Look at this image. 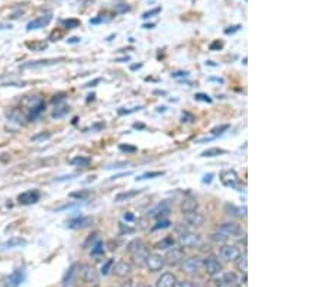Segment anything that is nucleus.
I'll return each mask as SVG.
<instances>
[{"label":"nucleus","mask_w":326,"mask_h":287,"mask_svg":"<svg viewBox=\"0 0 326 287\" xmlns=\"http://www.w3.org/2000/svg\"><path fill=\"white\" fill-rule=\"evenodd\" d=\"M68 112H70V107L67 104H61V106H57L56 111L51 113V116L54 119H60V118H64Z\"/></svg>","instance_id":"obj_30"},{"label":"nucleus","mask_w":326,"mask_h":287,"mask_svg":"<svg viewBox=\"0 0 326 287\" xmlns=\"http://www.w3.org/2000/svg\"><path fill=\"white\" fill-rule=\"evenodd\" d=\"M173 247H175V239L173 237H166V238L161 239L159 242L155 244L157 249H170Z\"/></svg>","instance_id":"obj_27"},{"label":"nucleus","mask_w":326,"mask_h":287,"mask_svg":"<svg viewBox=\"0 0 326 287\" xmlns=\"http://www.w3.org/2000/svg\"><path fill=\"white\" fill-rule=\"evenodd\" d=\"M71 199H77V200H86L90 196V191L87 190H79V191H73L68 194Z\"/></svg>","instance_id":"obj_31"},{"label":"nucleus","mask_w":326,"mask_h":287,"mask_svg":"<svg viewBox=\"0 0 326 287\" xmlns=\"http://www.w3.org/2000/svg\"><path fill=\"white\" fill-rule=\"evenodd\" d=\"M139 193H142V190H129V191H122L119 194L115 196V202H125L128 199H132L138 196Z\"/></svg>","instance_id":"obj_26"},{"label":"nucleus","mask_w":326,"mask_h":287,"mask_svg":"<svg viewBox=\"0 0 326 287\" xmlns=\"http://www.w3.org/2000/svg\"><path fill=\"white\" fill-rule=\"evenodd\" d=\"M170 212H171V205H170V202L164 200V202H159L157 206L152 207L151 210L148 212V215L159 221V219H164L166 216L170 215Z\"/></svg>","instance_id":"obj_8"},{"label":"nucleus","mask_w":326,"mask_h":287,"mask_svg":"<svg viewBox=\"0 0 326 287\" xmlns=\"http://www.w3.org/2000/svg\"><path fill=\"white\" fill-rule=\"evenodd\" d=\"M70 44H76V42H80V38H71V40H68Z\"/></svg>","instance_id":"obj_58"},{"label":"nucleus","mask_w":326,"mask_h":287,"mask_svg":"<svg viewBox=\"0 0 326 287\" xmlns=\"http://www.w3.org/2000/svg\"><path fill=\"white\" fill-rule=\"evenodd\" d=\"M194 120V118H193V115H190V113H187V112H184L183 115H182V122H186V123H190V122H193Z\"/></svg>","instance_id":"obj_45"},{"label":"nucleus","mask_w":326,"mask_h":287,"mask_svg":"<svg viewBox=\"0 0 326 287\" xmlns=\"http://www.w3.org/2000/svg\"><path fill=\"white\" fill-rule=\"evenodd\" d=\"M164 175V171H151V173H143L139 177H136V180H147V178H155Z\"/></svg>","instance_id":"obj_35"},{"label":"nucleus","mask_w":326,"mask_h":287,"mask_svg":"<svg viewBox=\"0 0 326 287\" xmlns=\"http://www.w3.org/2000/svg\"><path fill=\"white\" fill-rule=\"evenodd\" d=\"M189 74H190L189 71H175L171 74V77H173V79H178V77H189Z\"/></svg>","instance_id":"obj_48"},{"label":"nucleus","mask_w":326,"mask_h":287,"mask_svg":"<svg viewBox=\"0 0 326 287\" xmlns=\"http://www.w3.org/2000/svg\"><path fill=\"white\" fill-rule=\"evenodd\" d=\"M58 61H64V58H60V60H41V61H31V63H26L22 65V68H38V67H45V65H51V64H56Z\"/></svg>","instance_id":"obj_22"},{"label":"nucleus","mask_w":326,"mask_h":287,"mask_svg":"<svg viewBox=\"0 0 326 287\" xmlns=\"http://www.w3.org/2000/svg\"><path fill=\"white\" fill-rule=\"evenodd\" d=\"M158 112H166V107L162 106V107H158Z\"/></svg>","instance_id":"obj_60"},{"label":"nucleus","mask_w":326,"mask_h":287,"mask_svg":"<svg viewBox=\"0 0 326 287\" xmlns=\"http://www.w3.org/2000/svg\"><path fill=\"white\" fill-rule=\"evenodd\" d=\"M119 150L122 152H135L136 147L135 145H128V144H120Z\"/></svg>","instance_id":"obj_43"},{"label":"nucleus","mask_w":326,"mask_h":287,"mask_svg":"<svg viewBox=\"0 0 326 287\" xmlns=\"http://www.w3.org/2000/svg\"><path fill=\"white\" fill-rule=\"evenodd\" d=\"M174 287H194V284H193L191 281H187V280H184V281H177Z\"/></svg>","instance_id":"obj_47"},{"label":"nucleus","mask_w":326,"mask_h":287,"mask_svg":"<svg viewBox=\"0 0 326 287\" xmlns=\"http://www.w3.org/2000/svg\"><path fill=\"white\" fill-rule=\"evenodd\" d=\"M241 29V25H237V26H231L229 29H225V33L226 35H229V33H233V32H237Z\"/></svg>","instance_id":"obj_52"},{"label":"nucleus","mask_w":326,"mask_h":287,"mask_svg":"<svg viewBox=\"0 0 326 287\" xmlns=\"http://www.w3.org/2000/svg\"><path fill=\"white\" fill-rule=\"evenodd\" d=\"M63 25L67 29H73V28H77L80 22L77 19H67V21H63Z\"/></svg>","instance_id":"obj_41"},{"label":"nucleus","mask_w":326,"mask_h":287,"mask_svg":"<svg viewBox=\"0 0 326 287\" xmlns=\"http://www.w3.org/2000/svg\"><path fill=\"white\" fill-rule=\"evenodd\" d=\"M177 242H178V245L182 248H196L200 244V237L197 234L187 231L180 234Z\"/></svg>","instance_id":"obj_4"},{"label":"nucleus","mask_w":326,"mask_h":287,"mask_svg":"<svg viewBox=\"0 0 326 287\" xmlns=\"http://www.w3.org/2000/svg\"><path fill=\"white\" fill-rule=\"evenodd\" d=\"M212 180H213V174L212 173H209V174H205L203 175V183L205 184H209V183H212Z\"/></svg>","instance_id":"obj_50"},{"label":"nucleus","mask_w":326,"mask_h":287,"mask_svg":"<svg viewBox=\"0 0 326 287\" xmlns=\"http://www.w3.org/2000/svg\"><path fill=\"white\" fill-rule=\"evenodd\" d=\"M194 99L196 100H199V102H205V103H212L213 100H212V97L206 93H196L194 95Z\"/></svg>","instance_id":"obj_38"},{"label":"nucleus","mask_w":326,"mask_h":287,"mask_svg":"<svg viewBox=\"0 0 326 287\" xmlns=\"http://www.w3.org/2000/svg\"><path fill=\"white\" fill-rule=\"evenodd\" d=\"M128 251L132 255V260L134 263L138 265V267H143L145 265V261H147V257L150 255V249L148 247L143 244L141 239H135L129 244L128 247Z\"/></svg>","instance_id":"obj_1"},{"label":"nucleus","mask_w":326,"mask_h":287,"mask_svg":"<svg viewBox=\"0 0 326 287\" xmlns=\"http://www.w3.org/2000/svg\"><path fill=\"white\" fill-rule=\"evenodd\" d=\"M202 267H203V261L199 257H190L187 260H183V263H182V268L187 274H196L202 270Z\"/></svg>","instance_id":"obj_7"},{"label":"nucleus","mask_w":326,"mask_h":287,"mask_svg":"<svg viewBox=\"0 0 326 287\" xmlns=\"http://www.w3.org/2000/svg\"><path fill=\"white\" fill-rule=\"evenodd\" d=\"M119 228H120V232L122 234H131V232H134V228H129V226H125L123 223H119Z\"/></svg>","instance_id":"obj_49"},{"label":"nucleus","mask_w":326,"mask_h":287,"mask_svg":"<svg viewBox=\"0 0 326 287\" xmlns=\"http://www.w3.org/2000/svg\"><path fill=\"white\" fill-rule=\"evenodd\" d=\"M228 129H229V125H228V123H225V125H221V127L213 128V129L210 131V134H212V136H219V135H222L223 132H226Z\"/></svg>","instance_id":"obj_37"},{"label":"nucleus","mask_w":326,"mask_h":287,"mask_svg":"<svg viewBox=\"0 0 326 287\" xmlns=\"http://www.w3.org/2000/svg\"><path fill=\"white\" fill-rule=\"evenodd\" d=\"M97 83H100V79H96L95 81H92V83H87V84H86V87H95V84H97Z\"/></svg>","instance_id":"obj_55"},{"label":"nucleus","mask_w":326,"mask_h":287,"mask_svg":"<svg viewBox=\"0 0 326 287\" xmlns=\"http://www.w3.org/2000/svg\"><path fill=\"white\" fill-rule=\"evenodd\" d=\"M210 239H212L213 242H216V244H225V242H226V239H228V237H226V235H223V234H221V232L216 231L210 235Z\"/></svg>","instance_id":"obj_34"},{"label":"nucleus","mask_w":326,"mask_h":287,"mask_svg":"<svg viewBox=\"0 0 326 287\" xmlns=\"http://www.w3.org/2000/svg\"><path fill=\"white\" fill-rule=\"evenodd\" d=\"M26 245V239L13 237V238L5 241L3 244H0V251H6V249H16V248H22Z\"/></svg>","instance_id":"obj_19"},{"label":"nucleus","mask_w":326,"mask_h":287,"mask_svg":"<svg viewBox=\"0 0 326 287\" xmlns=\"http://www.w3.org/2000/svg\"><path fill=\"white\" fill-rule=\"evenodd\" d=\"M219 254H221V258L225 260L226 263H235L241 255V251L235 245H223Z\"/></svg>","instance_id":"obj_10"},{"label":"nucleus","mask_w":326,"mask_h":287,"mask_svg":"<svg viewBox=\"0 0 326 287\" xmlns=\"http://www.w3.org/2000/svg\"><path fill=\"white\" fill-rule=\"evenodd\" d=\"M122 287H139V286H138V283H136V281H134V280H129V281H126V283H123V286Z\"/></svg>","instance_id":"obj_53"},{"label":"nucleus","mask_w":326,"mask_h":287,"mask_svg":"<svg viewBox=\"0 0 326 287\" xmlns=\"http://www.w3.org/2000/svg\"><path fill=\"white\" fill-rule=\"evenodd\" d=\"M143 109L142 106H136V107H132V109H118V115H129V113H134V112H138Z\"/></svg>","instance_id":"obj_42"},{"label":"nucleus","mask_w":326,"mask_h":287,"mask_svg":"<svg viewBox=\"0 0 326 287\" xmlns=\"http://www.w3.org/2000/svg\"><path fill=\"white\" fill-rule=\"evenodd\" d=\"M112 265H113V260H107V261L102 265V268H100V274H102V276H107V274H109V271H112Z\"/></svg>","instance_id":"obj_39"},{"label":"nucleus","mask_w":326,"mask_h":287,"mask_svg":"<svg viewBox=\"0 0 326 287\" xmlns=\"http://www.w3.org/2000/svg\"><path fill=\"white\" fill-rule=\"evenodd\" d=\"M145 287H151V286H145Z\"/></svg>","instance_id":"obj_62"},{"label":"nucleus","mask_w":326,"mask_h":287,"mask_svg":"<svg viewBox=\"0 0 326 287\" xmlns=\"http://www.w3.org/2000/svg\"><path fill=\"white\" fill-rule=\"evenodd\" d=\"M51 19H52V16L51 15L40 16V17L33 19V21H31L29 24L26 25V29H28V31H35V29L45 28V26H47V25L51 22Z\"/></svg>","instance_id":"obj_18"},{"label":"nucleus","mask_w":326,"mask_h":287,"mask_svg":"<svg viewBox=\"0 0 326 287\" xmlns=\"http://www.w3.org/2000/svg\"><path fill=\"white\" fill-rule=\"evenodd\" d=\"M225 209L229 215L245 218L247 216V207L245 206H233V205H225Z\"/></svg>","instance_id":"obj_23"},{"label":"nucleus","mask_w":326,"mask_h":287,"mask_svg":"<svg viewBox=\"0 0 326 287\" xmlns=\"http://www.w3.org/2000/svg\"><path fill=\"white\" fill-rule=\"evenodd\" d=\"M184 215V222L187 223L189 226H193V228H200L205 225V216L199 213L197 210L196 212H189V213H183Z\"/></svg>","instance_id":"obj_14"},{"label":"nucleus","mask_w":326,"mask_h":287,"mask_svg":"<svg viewBox=\"0 0 326 287\" xmlns=\"http://www.w3.org/2000/svg\"><path fill=\"white\" fill-rule=\"evenodd\" d=\"M95 97H96L95 95H88V97H87V102H90V100H95Z\"/></svg>","instance_id":"obj_59"},{"label":"nucleus","mask_w":326,"mask_h":287,"mask_svg":"<svg viewBox=\"0 0 326 287\" xmlns=\"http://www.w3.org/2000/svg\"><path fill=\"white\" fill-rule=\"evenodd\" d=\"M80 274H81V279H83V281L86 284H88V286H97V283H99V273L96 271L95 267H92L88 264H84V265H81Z\"/></svg>","instance_id":"obj_2"},{"label":"nucleus","mask_w":326,"mask_h":287,"mask_svg":"<svg viewBox=\"0 0 326 287\" xmlns=\"http://www.w3.org/2000/svg\"><path fill=\"white\" fill-rule=\"evenodd\" d=\"M93 223V219L90 216H80V218H76V219H71L70 222H67V228L70 229H83V228H87L88 225Z\"/></svg>","instance_id":"obj_17"},{"label":"nucleus","mask_w":326,"mask_h":287,"mask_svg":"<svg viewBox=\"0 0 326 287\" xmlns=\"http://www.w3.org/2000/svg\"><path fill=\"white\" fill-rule=\"evenodd\" d=\"M171 226V222L168 219H159L157 225H154L151 228V231H159V229H167Z\"/></svg>","instance_id":"obj_32"},{"label":"nucleus","mask_w":326,"mask_h":287,"mask_svg":"<svg viewBox=\"0 0 326 287\" xmlns=\"http://www.w3.org/2000/svg\"><path fill=\"white\" fill-rule=\"evenodd\" d=\"M112 271H113V274H115L116 277L125 279L128 276H131V273H132V265H131V263L125 261V260H119L118 263L112 265Z\"/></svg>","instance_id":"obj_11"},{"label":"nucleus","mask_w":326,"mask_h":287,"mask_svg":"<svg viewBox=\"0 0 326 287\" xmlns=\"http://www.w3.org/2000/svg\"><path fill=\"white\" fill-rule=\"evenodd\" d=\"M164 260H166V264H167V265H170V267H175V265L183 263L184 251L182 248H170L167 251V254H166V257H164Z\"/></svg>","instance_id":"obj_6"},{"label":"nucleus","mask_w":326,"mask_h":287,"mask_svg":"<svg viewBox=\"0 0 326 287\" xmlns=\"http://www.w3.org/2000/svg\"><path fill=\"white\" fill-rule=\"evenodd\" d=\"M44 107H45L44 102H42L41 99H35V100H33V103H32V106L29 107V112H28V119L29 120L37 119L41 113L44 112Z\"/></svg>","instance_id":"obj_20"},{"label":"nucleus","mask_w":326,"mask_h":287,"mask_svg":"<svg viewBox=\"0 0 326 287\" xmlns=\"http://www.w3.org/2000/svg\"><path fill=\"white\" fill-rule=\"evenodd\" d=\"M225 287H238V284H233V286H225Z\"/></svg>","instance_id":"obj_61"},{"label":"nucleus","mask_w":326,"mask_h":287,"mask_svg":"<svg viewBox=\"0 0 326 287\" xmlns=\"http://www.w3.org/2000/svg\"><path fill=\"white\" fill-rule=\"evenodd\" d=\"M77 265L74 264V265H71L70 267V270H67V273L64 274V279H63V284L64 287H67V286H70L73 283V279H74V276H76V273H77Z\"/></svg>","instance_id":"obj_28"},{"label":"nucleus","mask_w":326,"mask_h":287,"mask_svg":"<svg viewBox=\"0 0 326 287\" xmlns=\"http://www.w3.org/2000/svg\"><path fill=\"white\" fill-rule=\"evenodd\" d=\"M145 265L148 267V270L151 273H158L164 268L166 265V260H164V255L161 254H150L147 257V261H145Z\"/></svg>","instance_id":"obj_5"},{"label":"nucleus","mask_w":326,"mask_h":287,"mask_svg":"<svg viewBox=\"0 0 326 287\" xmlns=\"http://www.w3.org/2000/svg\"><path fill=\"white\" fill-rule=\"evenodd\" d=\"M90 163H92V159L88 158V157H83V155H77V157L70 159V164L77 166V167H87Z\"/></svg>","instance_id":"obj_29"},{"label":"nucleus","mask_w":326,"mask_h":287,"mask_svg":"<svg viewBox=\"0 0 326 287\" xmlns=\"http://www.w3.org/2000/svg\"><path fill=\"white\" fill-rule=\"evenodd\" d=\"M177 279L173 273H162L157 280V287H174Z\"/></svg>","instance_id":"obj_21"},{"label":"nucleus","mask_w":326,"mask_h":287,"mask_svg":"<svg viewBox=\"0 0 326 287\" xmlns=\"http://www.w3.org/2000/svg\"><path fill=\"white\" fill-rule=\"evenodd\" d=\"M48 138H51V134H49V132H41V134H37V135L32 136V141H33V142H40V141H45Z\"/></svg>","instance_id":"obj_40"},{"label":"nucleus","mask_w":326,"mask_h":287,"mask_svg":"<svg viewBox=\"0 0 326 287\" xmlns=\"http://www.w3.org/2000/svg\"><path fill=\"white\" fill-rule=\"evenodd\" d=\"M139 68H142V64H134V65H131V70H132V71L139 70Z\"/></svg>","instance_id":"obj_56"},{"label":"nucleus","mask_w":326,"mask_h":287,"mask_svg":"<svg viewBox=\"0 0 326 287\" xmlns=\"http://www.w3.org/2000/svg\"><path fill=\"white\" fill-rule=\"evenodd\" d=\"M221 182L226 187H238L239 177L235 170L229 168V170H223L222 173H221Z\"/></svg>","instance_id":"obj_12"},{"label":"nucleus","mask_w":326,"mask_h":287,"mask_svg":"<svg viewBox=\"0 0 326 287\" xmlns=\"http://www.w3.org/2000/svg\"><path fill=\"white\" fill-rule=\"evenodd\" d=\"M237 265H238V268L241 270V273H244V274H247V257L245 255H239V258L235 261Z\"/></svg>","instance_id":"obj_33"},{"label":"nucleus","mask_w":326,"mask_h":287,"mask_svg":"<svg viewBox=\"0 0 326 287\" xmlns=\"http://www.w3.org/2000/svg\"><path fill=\"white\" fill-rule=\"evenodd\" d=\"M9 28H12V26H10V25L0 24V29H9Z\"/></svg>","instance_id":"obj_57"},{"label":"nucleus","mask_w":326,"mask_h":287,"mask_svg":"<svg viewBox=\"0 0 326 287\" xmlns=\"http://www.w3.org/2000/svg\"><path fill=\"white\" fill-rule=\"evenodd\" d=\"M116 10L122 13V12H126V10H129V6H126V5H122V6H118V8H116Z\"/></svg>","instance_id":"obj_54"},{"label":"nucleus","mask_w":326,"mask_h":287,"mask_svg":"<svg viewBox=\"0 0 326 287\" xmlns=\"http://www.w3.org/2000/svg\"><path fill=\"white\" fill-rule=\"evenodd\" d=\"M210 51H216V49H221V48H223V42L222 41H215V42H212L210 44Z\"/></svg>","instance_id":"obj_46"},{"label":"nucleus","mask_w":326,"mask_h":287,"mask_svg":"<svg viewBox=\"0 0 326 287\" xmlns=\"http://www.w3.org/2000/svg\"><path fill=\"white\" fill-rule=\"evenodd\" d=\"M199 207V203L196 199H184L182 203V212L183 213H189V212H196Z\"/></svg>","instance_id":"obj_24"},{"label":"nucleus","mask_w":326,"mask_h":287,"mask_svg":"<svg viewBox=\"0 0 326 287\" xmlns=\"http://www.w3.org/2000/svg\"><path fill=\"white\" fill-rule=\"evenodd\" d=\"M123 219H125L126 222H134V221H135V216H134V213H131V212H126V213L123 215Z\"/></svg>","instance_id":"obj_51"},{"label":"nucleus","mask_w":326,"mask_h":287,"mask_svg":"<svg viewBox=\"0 0 326 287\" xmlns=\"http://www.w3.org/2000/svg\"><path fill=\"white\" fill-rule=\"evenodd\" d=\"M218 232H221L223 235H226L228 238H238L242 235V226L235 222H225L218 226Z\"/></svg>","instance_id":"obj_3"},{"label":"nucleus","mask_w":326,"mask_h":287,"mask_svg":"<svg viewBox=\"0 0 326 287\" xmlns=\"http://www.w3.org/2000/svg\"><path fill=\"white\" fill-rule=\"evenodd\" d=\"M40 199H41L40 190H28V191H24L22 194H19L17 202H19L21 205H33V203L40 202Z\"/></svg>","instance_id":"obj_15"},{"label":"nucleus","mask_w":326,"mask_h":287,"mask_svg":"<svg viewBox=\"0 0 326 287\" xmlns=\"http://www.w3.org/2000/svg\"><path fill=\"white\" fill-rule=\"evenodd\" d=\"M222 154H226V151L222 150V148H216V147H213V148H207V150H205V151L200 154V157H203V158H215V157H219V155H222Z\"/></svg>","instance_id":"obj_25"},{"label":"nucleus","mask_w":326,"mask_h":287,"mask_svg":"<svg viewBox=\"0 0 326 287\" xmlns=\"http://www.w3.org/2000/svg\"><path fill=\"white\" fill-rule=\"evenodd\" d=\"M159 12H161V8H155V9H152V10H150V12H145L142 15L143 19H148V17H151V16L154 15H158Z\"/></svg>","instance_id":"obj_44"},{"label":"nucleus","mask_w":326,"mask_h":287,"mask_svg":"<svg viewBox=\"0 0 326 287\" xmlns=\"http://www.w3.org/2000/svg\"><path fill=\"white\" fill-rule=\"evenodd\" d=\"M104 253V247H103V242H100V241H96V244L92 247V251H90V254L92 255H100Z\"/></svg>","instance_id":"obj_36"},{"label":"nucleus","mask_w":326,"mask_h":287,"mask_svg":"<svg viewBox=\"0 0 326 287\" xmlns=\"http://www.w3.org/2000/svg\"><path fill=\"white\" fill-rule=\"evenodd\" d=\"M203 265H205V268H206L207 274L212 276V277H215V276L222 273V264H221V261L216 258L215 255L207 257L206 260L203 261Z\"/></svg>","instance_id":"obj_9"},{"label":"nucleus","mask_w":326,"mask_h":287,"mask_svg":"<svg viewBox=\"0 0 326 287\" xmlns=\"http://www.w3.org/2000/svg\"><path fill=\"white\" fill-rule=\"evenodd\" d=\"M25 280V271L22 268L15 270L5 281V287H19Z\"/></svg>","instance_id":"obj_16"},{"label":"nucleus","mask_w":326,"mask_h":287,"mask_svg":"<svg viewBox=\"0 0 326 287\" xmlns=\"http://www.w3.org/2000/svg\"><path fill=\"white\" fill-rule=\"evenodd\" d=\"M218 276H219V277L215 280L216 286L218 287L233 286V284H238V277H237V274H235V273L228 271V273H221V274H218Z\"/></svg>","instance_id":"obj_13"}]
</instances>
